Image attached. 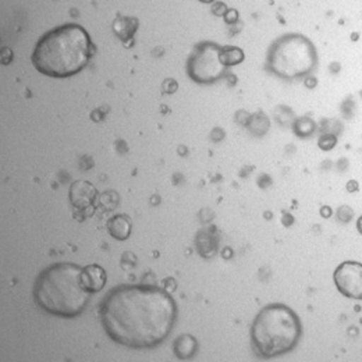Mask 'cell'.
Listing matches in <instances>:
<instances>
[{
    "mask_svg": "<svg viewBox=\"0 0 362 362\" xmlns=\"http://www.w3.org/2000/svg\"><path fill=\"white\" fill-rule=\"evenodd\" d=\"M221 53L222 47L211 42L197 46L187 63L189 78L198 84H212L221 80L227 70Z\"/></svg>",
    "mask_w": 362,
    "mask_h": 362,
    "instance_id": "8992f818",
    "label": "cell"
},
{
    "mask_svg": "<svg viewBox=\"0 0 362 362\" xmlns=\"http://www.w3.org/2000/svg\"><path fill=\"white\" fill-rule=\"evenodd\" d=\"M221 59L226 67L235 66L244 60V52L240 47L235 46H228V47H222Z\"/></svg>",
    "mask_w": 362,
    "mask_h": 362,
    "instance_id": "7c38bea8",
    "label": "cell"
},
{
    "mask_svg": "<svg viewBox=\"0 0 362 362\" xmlns=\"http://www.w3.org/2000/svg\"><path fill=\"white\" fill-rule=\"evenodd\" d=\"M83 284L90 294L100 291L106 284V272L99 265H88L83 268Z\"/></svg>",
    "mask_w": 362,
    "mask_h": 362,
    "instance_id": "9c48e42d",
    "label": "cell"
},
{
    "mask_svg": "<svg viewBox=\"0 0 362 362\" xmlns=\"http://www.w3.org/2000/svg\"><path fill=\"white\" fill-rule=\"evenodd\" d=\"M177 305L169 291L145 284L113 288L100 307L106 334L129 349H153L170 334Z\"/></svg>",
    "mask_w": 362,
    "mask_h": 362,
    "instance_id": "6da1fadb",
    "label": "cell"
},
{
    "mask_svg": "<svg viewBox=\"0 0 362 362\" xmlns=\"http://www.w3.org/2000/svg\"><path fill=\"white\" fill-rule=\"evenodd\" d=\"M303 334L297 314L283 305L271 304L259 311L251 326V343L255 353L273 358L291 351Z\"/></svg>",
    "mask_w": 362,
    "mask_h": 362,
    "instance_id": "277c9868",
    "label": "cell"
},
{
    "mask_svg": "<svg viewBox=\"0 0 362 362\" xmlns=\"http://www.w3.org/2000/svg\"><path fill=\"white\" fill-rule=\"evenodd\" d=\"M107 230L110 235L119 241H124L132 234V222L124 215H117L107 222Z\"/></svg>",
    "mask_w": 362,
    "mask_h": 362,
    "instance_id": "30bf717a",
    "label": "cell"
},
{
    "mask_svg": "<svg viewBox=\"0 0 362 362\" xmlns=\"http://www.w3.org/2000/svg\"><path fill=\"white\" fill-rule=\"evenodd\" d=\"M70 202L78 209L90 206L96 198V189L88 181H76L70 187Z\"/></svg>",
    "mask_w": 362,
    "mask_h": 362,
    "instance_id": "ba28073f",
    "label": "cell"
},
{
    "mask_svg": "<svg viewBox=\"0 0 362 362\" xmlns=\"http://www.w3.org/2000/svg\"><path fill=\"white\" fill-rule=\"evenodd\" d=\"M83 268L76 264L60 262L40 273L34 284L35 303L54 317H76L81 315L90 300V293L81 279Z\"/></svg>",
    "mask_w": 362,
    "mask_h": 362,
    "instance_id": "3957f363",
    "label": "cell"
},
{
    "mask_svg": "<svg viewBox=\"0 0 362 362\" xmlns=\"http://www.w3.org/2000/svg\"><path fill=\"white\" fill-rule=\"evenodd\" d=\"M197 349H198L197 340L188 334L177 337L173 344L175 354L180 360H189L191 357H194V354L197 353Z\"/></svg>",
    "mask_w": 362,
    "mask_h": 362,
    "instance_id": "8fae6325",
    "label": "cell"
},
{
    "mask_svg": "<svg viewBox=\"0 0 362 362\" xmlns=\"http://www.w3.org/2000/svg\"><path fill=\"white\" fill-rule=\"evenodd\" d=\"M334 283L339 291L350 298H362V265L358 262H343L334 271Z\"/></svg>",
    "mask_w": 362,
    "mask_h": 362,
    "instance_id": "52a82bcc",
    "label": "cell"
},
{
    "mask_svg": "<svg viewBox=\"0 0 362 362\" xmlns=\"http://www.w3.org/2000/svg\"><path fill=\"white\" fill-rule=\"evenodd\" d=\"M336 145V138L333 136H323L319 139V146L325 151L332 149Z\"/></svg>",
    "mask_w": 362,
    "mask_h": 362,
    "instance_id": "4fadbf2b",
    "label": "cell"
},
{
    "mask_svg": "<svg viewBox=\"0 0 362 362\" xmlns=\"http://www.w3.org/2000/svg\"><path fill=\"white\" fill-rule=\"evenodd\" d=\"M92 52L90 34L78 24H64L44 34L34 47V67L47 77L69 78L88 64Z\"/></svg>",
    "mask_w": 362,
    "mask_h": 362,
    "instance_id": "7a4b0ae2",
    "label": "cell"
},
{
    "mask_svg": "<svg viewBox=\"0 0 362 362\" xmlns=\"http://www.w3.org/2000/svg\"><path fill=\"white\" fill-rule=\"evenodd\" d=\"M317 50L304 35L288 34L272 44L268 67L281 78H298L310 74L317 66Z\"/></svg>",
    "mask_w": 362,
    "mask_h": 362,
    "instance_id": "5b68a950",
    "label": "cell"
}]
</instances>
